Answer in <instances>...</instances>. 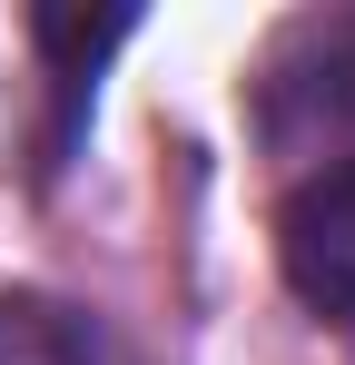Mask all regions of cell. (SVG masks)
<instances>
[{
	"mask_svg": "<svg viewBox=\"0 0 355 365\" xmlns=\"http://www.w3.org/2000/svg\"><path fill=\"white\" fill-rule=\"evenodd\" d=\"M277 267L316 316H355V158H326L277 207Z\"/></svg>",
	"mask_w": 355,
	"mask_h": 365,
	"instance_id": "6da1fadb",
	"label": "cell"
},
{
	"mask_svg": "<svg viewBox=\"0 0 355 365\" xmlns=\"http://www.w3.org/2000/svg\"><path fill=\"white\" fill-rule=\"evenodd\" d=\"M257 109H267L277 138H316V128L355 119V10L296 20L267 60V79H257Z\"/></svg>",
	"mask_w": 355,
	"mask_h": 365,
	"instance_id": "7a4b0ae2",
	"label": "cell"
},
{
	"mask_svg": "<svg viewBox=\"0 0 355 365\" xmlns=\"http://www.w3.org/2000/svg\"><path fill=\"white\" fill-rule=\"evenodd\" d=\"M0 365H99V336L59 297H0Z\"/></svg>",
	"mask_w": 355,
	"mask_h": 365,
	"instance_id": "3957f363",
	"label": "cell"
},
{
	"mask_svg": "<svg viewBox=\"0 0 355 365\" xmlns=\"http://www.w3.org/2000/svg\"><path fill=\"white\" fill-rule=\"evenodd\" d=\"M128 40V10H40V50L59 60V89H79L99 50Z\"/></svg>",
	"mask_w": 355,
	"mask_h": 365,
	"instance_id": "277c9868",
	"label": "cell"
}]
</instances>
